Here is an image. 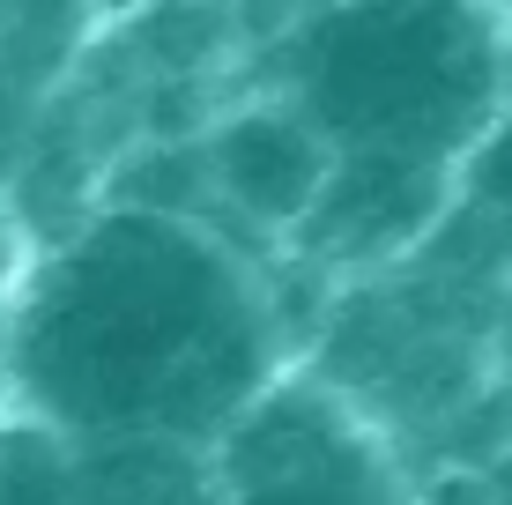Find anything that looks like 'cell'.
I'll return each mask as SVG.
<instances>
[{"instance_id": "1", "label": "cell", "mask_w": 512, "mask_h": 505, "mask_svg": "<svg viewBox=\"0 0 512 505\" xmlns=\"http://www.w3.org/2000/svg\"><path fill=\"white\" fill-rule=\"evenodd\" d=\"M290 364L260 260L216 223L97 201L30 246L0 312V416L52 439L208 446Z\"/></svg>"}, {"instance_id": "2", "label": "cell", "mask_w": 512, "mask_h": 505, "mask_svg": "<svg viewBox=\"0 0 512 505\" xmlns=\"http://www.w3.org/2000/svg\"><path fill=\"white\" fill-rule=\"evenodd\" d=\"M275 97L327 149L468 179L512 112V15L505 0H320L282 38Z\"/></svg>"}, {"instance_id": "3", "label": "cell", "mask_w": 512, "mask_h": 505, "mask_svg": "<svg viewBox=\"0 0 512 505\" xmlns=\"http://www.w3.org/2000/svg\"><path fill=\"white\" fill-rule=\"evenodd\" d=\"M216 505H423L394 431L312 364H282L208 439Z\"/></svg>"}, {"instance_id": "4", "label": "cell", "mask_w": 512, "mask_h": 505, "mask_svg": "<svg viewBox=\"0 0 512 505\" xmlns=\"http://www.w3.org/2000/svg\"><path fill=\"white\" fill-rule=\"evenodd\" d=\"M468 186L453 171L431 164H401V156H327V179L312 194L305 223L282 238V253L297 268L327 275V283H364L379 268H401L438 223L453 216Z\"/></svg>"}, {"instance_id": "5", "label": "cell", "mask_w": 512, "mask_h": 505, "mask_svg": "<svg viewBox=\"0 0 512 505\" xmlns=\"http://www.w3.org/2000/svg\"><path fill=\"white\" fill-rule=\"evenodd\" d=\"M193 156H201V194H208V223L223 238H253V246H275L305 223L312 194L327 179V142L290 97L260 90L245 104H223L201 134H193Z\"/></svg>"}, {"instance_id": "6", "label": "cell", "mask_w": 512, "mask_h": 505, "mask_svg": "<svg viewBox=\"0 0 512 505\" xmlns=\"http://www.w3.org/2000/svg\"><path fill=\"white\" fill-rule=\"evenodd\" d=\"M67 505H216L208 446H186V439H67Z\"/></svg>"}, {"instance_id": "7", "label": "cell", "mask_w": 512, "mask_h": 505, "mask_svg": "<svg viewBox=\"0 0 512 505\" xmlns=\"http://www.w3.org/2000/svg\"><path fill=\"white\" fill-rule=\"evenodd\" d=\"M23 260H30L23 208H15V194L0 186V312H8V290H15V275H23Z\"/></svg>"}]
</instances>
